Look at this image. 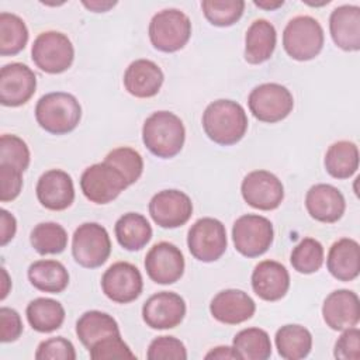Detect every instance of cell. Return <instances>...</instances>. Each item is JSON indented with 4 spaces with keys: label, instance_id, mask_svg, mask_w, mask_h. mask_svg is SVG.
Wrapping results in <instances>:
<instances>
[{
    "label": "cell",
    "instance_id": "1",
    "mask_svg": "<svg viewBox=\"0 0 360 360\" xmlns=\"http://www.w3.org/2000/svg\"><path fill=\"white\" fill-rule=\"evenodd\" d=\"M202 128L212 142L221 146L235 145L246 134L248 115L239 103L219 98L204 110Z\"/></svg>",
    "mask_w": 360,
    "mask_h": 360
},
{
    "label": "cell",
    "instance_id": "2",
    "mask_svg": "<svg viewBox=\"0 0 360 360\" xmlns=\"http://www.w3.org/2000/svg\"><path fill=\"white\" fill-rule=\"evenodd\" d=\"M142 141L152 155L160 159L174 158L186 141L184 124L174 112L156 111L143 122Z\"/></svg>",
    "mask_w": 360,
    "mask_h": 360
},
{
    "label": "cell",
    "instance_id": "3",
    "mask_svg": "<svg viewBox=\"0 0 360 360\" xmlns=\"http://www.w3.org/2000/svg\"><path fill=\"white\" fill-rule=\"evenodd\" d=\"M82 107L77 98L65 91L44 94L35 105L38 125L52 135L72 132L80 122Z\"/></svg>",
    "mask_w": 360,
    "mask_h": 360
},
{
    "label": "cell",
    "instance_id": "4",
    "mask_svg": "<svg viewBox=\"0 0 360 360\" xmlns=\"http://www.w3.org/2000/svg\"><path fill=\"white\" fill-rule=\"evenodd\" d=\"M325 42L323 28L311 15L291 18L283 31V48L295 60L305 62L316 58Z\"/></svg>",
    "mask_w": 360,
    "mask_h": 360
},
{
    "label": "cell",
    "instance_id": "5",
    "mask_svg": "<svg viewBox=\"0 0 360 360\" xmlns=\"http://www.w3.org/2000/svg\"><path fill=\"white\" fill-rule=\"evenodd\" d=\"M148 34L155 49L166 53L177 52L191 37V21L179 8H165L152 17Z\"/></svg>",
    "mask_w": 360,
    "mask_h": 360
},
{
    "label": "cell",
    "instance_id": "6",
    "mask_svg": "<svg viewBox=\"0 0 360 360\" xmlns=\"http://www.w3.org/2000/svg\"><path fill=\"white\" fill-rule=\"evenodd\" d=\"M31 58L37 68L49 75H59L68 70L75 59L72 41L59 31H44L32 44Z\"/></svg>",
    "mask_w": 360,
    "mask_h": 360
},
{
    "label": "cell",
    "instance_id": "7",
    "mask_svg": "<svg viewBox=\"0 0 360 360\" xmlns=\"http://www.w3.org/2000/svg\"><path fill=\"white\" fill-rule=\"evenodd\" d=\"M111 253V240L107 229L97 222H84L72 236V256L86 269H97L107 262Z\"/></svg>",
    "mask_w": 360,
    "mask_h": 360
},
{
    "label": "cell",
    "instance_id": "8",
    "mask_svg": "<svg viewBox=\"0 0 360 360\" xmlns=\"http://www.w3.org/2000/svg\"><path fill=\"white\" fill-rule=\"evenodd\" d=\"M274 239V229L270 219L257 214L239 217L232 226L235 249L245 257H259L269 250Z\"/></svg>",
    "mask_w": 360,
    "mask_h": 360
},
{
    "label": "cell",
    "instance_id": "9",
    "mask_svg": "<svg viewBox=\"0 0 360 360\" xmlns=\"http://www.w3.org/2000/svg\"><path fill=\"white\" fill-rule=\"evenodd\" d=\"M248 105L256 120L274 124L290 115L294 108V97L283 84L263 83L250 91Z\"/></svg>",
    "mask_w": 360,
    "mask_h": 360
},
{
    "label": "cell",
    "instance_id": "10",
    "mask_svg": "<svg viewBox=\"0 0 360 360\" xmlns=\"http://www.w3.org/2000/svg\"><path fill=\"white\" fill-rule=\"evenodd\" d=\"M187 246L191 256L200 262L211 263L218 260L228 246L225 225L211 217L197 219L188 229Z\"/></svg>",
    "mask_w": 360,
    "mask_h": 360
},
{
    "label": "cell",
    "instance_id": "11",
    "mask_svg": "<svg viewBox=\"0 0 360 360\" xmlns=\"http://www.w3.org/2000/svg\"><path fill=\"white\" fill-rule=\"evenodd\" d=\"M128 187L124 177L108 163H94L80 176L83 195L94 204H108Z\"/></svg>",
    "mask_w": 360,
    "mask_h": 360
},
{
    "label": "cell",
    "instance_id": "12",
    "mask_svg": "<svg viewBox=\"0 0 360 360\" xmlns=\"http://www.w3.org/2000/svg\"><path fill=\"white\" fill-rule=\"evenodd\" d=\"M240 193L248 205L260 211H271L281 204L284 186L271 172L253 170L243 177Z\"/></svg>",
    "mask_w": 360,
    "mask_h": 360
},
{
    "label": "cell",
    "instance_id": "13",
    "mask_svg": "<svg viewBox=\"0 0 360 360\" xmlns=\"http://www.w3.org/2000/svg\"><path fill=\"white\" fill-rule=\"evenodd\" d=\"M143 288L142 274L136 266L128 262L112 263L101 277L104 295L117 304L135 301Z\"/></svg>",
    "mask_w": 360,
    "mask_h": 360
},
{
    "label": "cell",
    "instance_id": "14",
    "mask_svg": "<svg viewBox=\"0 0 360 360\" xmlns=\"http://www.w3.org/2000/svg\"><path fill=\"white\" fill-rule=\"evenodd\" d=\"M193 214L191 198L180 190H162L149 201V215L156 225L166 229L183 226Z\"/></svg>",
    "mask_w": 360,
    "mask_h": 360
},
{
    "label": "cell",
    "instance_id": "15",
    "mask_svg": "<svg viewBox=\"0 0 360 360\" xmlns=\"http://www.w3.org/2000/svg\"><path fill=\"white\" fill-rule=\"evenodd\" d=\"M145 270L156 284H173L184 273V256L181 250L170 242L155 243L145 256Z\"/></svg>",
    "mask_w": 360,
    "mask_h": 360
},
{
    "label": "cell",
    "instance_id": "16",
    "mask_svg": "<svg viewBox=\"0 0 360 360\" xmlns=\"http://www.w3.org/2000/svg\"><path fill=\"white\" fill-rule=\"evenodd\" d=\"M186 315L183 297L173 291H160L150 295L142 305V319L152 329H173Z\"/></svg>",
    "mask_w": 360,
    "mask_h": 360
},
{
    "label": "cell",
    "instance_id": "17",
    "mask_svg": "<svg viewBox=\"0 0 360 360\" xmlns=\"http://www.w3.org/2000/svg\"><path fill=\"white\" fill-rule=\"evenodd\" d=\"M37 76L24 63H7L0 70V103L6 107H20L35 93Z\"/></svg>",
    "mask_w": 360,
    "mask_h": 360
},
{
    "label": "cell",
    "instance_id": "18",
    "mask_svg": "<svg viewBox=\"0 0 360 360\" xmlns=\"http://www.w3.org/2000/svg\"><path fill=\"white\" fill-rule=\"evenodd\" d=\"M35 193L41 205L46 210L63 211L75 200L73 180L65 170L51 169L38 179Z\"/></svg>",
    "mask_w": 360,
    "mask_h": 360
},
{
    "label": "cell",
    "instance_id": "19",
    "mask_svg": "<svg viewBox=\"0 0 360 360\" xmlns=\"http://www.w3.org/2000/svg\"><path fill=\"white\" fill-rule=\"evenodd\" d=\"M256 304L252 297L238 288L219 291L210 304V312L214 319L225 325H238L255 315Z\"/></svg>",
    "mask_w": 360,
    "mask_h": 360
},
{
    "label": "cell",
    "instance_id": "20",
    "mask_svg": "<svg viewBox=\"0 0 360 360\" xmlns=\"http://www.w3.org/2000/svg\"><path fill=\"white\" fill-rule=\"evenodd\" d=\"M322 318L333 330L357 326L360 321V301L352 290H335L322 304Z\"/></svg>",
    "mask_w": 360,
    "mask_h": 360
},
{
    "label": "cell",
    "instance_id": "21",
    "mask_svg": "<svg viewBox=\"0 0 360 360\" xmlns=\"http://www.w3.org/2000/svg\"><path fill=\"white\" fill-rule=\"evenodd\" d=\"M305 208L315 221L333 224L343 217L346 201L339 188L332 184L319 183L307 191Z\"/></svg>",
    "mask_w": 360,
    "mask_h": 360
},
{
    "label": "cell",
    "instance_id": "22",
    "mask_svg": "<svg viewBox=\"0 0 360 360\" xmlns=\"http://www.w3.org/2000/svg\"><path fill=\"white\" fill-rule=\"evenodd\" d=\"M252 288L264 301H278L290 288L288 270L276 260H263L253 269Z\"/></svg>",
    "mask_w": 360,
    "mask_h": 360
},
{
    "label": "cell",
    "instance_id": "23",
    "mask_svg": "<svg viewBox=\"0 0 360 360\" xmlns=\"http://www.w3.org/2000/svg\"><path fill=\"white\" fill-rule=\"evenodd\" d=\"M162 69L149 59H136L128 65L124 73L125 90L136 98H150L156 96L163 84Z\"/></svg>",
    "mask_w": 360,
    "mask_h": 360
},
{
    "label": "cell",
    "instance_id": "24",
    "mask_svg": "<svg viewBox=\"0 0 360 360\" xmlns=\"http://www.w3.org/2000/svg\"><path fill=\"white\" fill-rule=\"evenodd\" d=\"M329 32L336 46L347 52L360 49V7L343 4L329 17Z\"/></svg>",
    "mask_w": 360,
    "mask_h": 360
},
{
    "label": "cell",
    "instance_id": "25",
    "mask_svg": "<svg viewBox=\"0 0 360 360\" xmlns=\"http://www.w3.org/2000/svg\"><path fill=\"white\" fill-rule=\"evenodd\" d=\"M326 267L339 281H353L360 273V246L352 238H342L332 243L326 257Z\"/></svg>",
    "mask_w": 360,
    "mask_h": 360
},
{
    "label": "cell",
    "instance_id": "26",
    "mask_svg": "<svg viewBox=\"0 0 360 360\" xmlns=\"http://www.w3.org/2000/svg\"><path fill=\"white\" fill-rule=\"evenodd\" d=\"M277 32L274 25L264 20H255L245 35V60L250 65H260L269 60L276 49Z\"/></svg>",
    "mask_w": 360,
    "mask_h": 360
},
{
    "label": "cell",
    "instance_id": "27",
    "mask_svg": "<svg viewBox=\"0 0 360 360\" xmlns=\"http://www.w3.org/2000/svg\"><path fill=\"white\" fill-rule=\"evenodd\" d=\"M28 280L39 291L59 294L66 290L69 284V273L66 267L52 259L37 260L28 267Z\"/></svg>",
    "mask_w": 360,
    "mask_h": 360
},
{
    "label": "cell",
    "instance_id": "28",
    "mask_svg": "<svg viewBox=\"0 0 360 360\" xmlns=\"http://www.w3.org/2000/svg\"><path fill=\"white\" fill-rule=\"evenodd\" d=\"M76 335L82 345L89 350L98 340L121 335L117 321L107 312L91 309L86 311L76 322Z\"/></svg>",
    "mask_w": 360,
    "mask_h": 360
},
{
    "label": "cell",
    "instance_id": "29",
    "mask_svg": "<svg viewBox=\"0 0 360 360\" xmlns=\"http://www.w3.org/2000/svg\"><path fill=\"white\" fill-rule=\"evenodd\" d=\"M114 232L120 246L129 252L141 250L152 239L150 224L138 212H127L121 215L115 222Z\"/></svg>",
    "mask_w": 360,
    "mask_h": 360
},
{
    "label": "cell",
    "instance_id": "30",
    "mask_svg": "<svg viewBox=\"0 0 360 360\" xmlns=\"http://www.w3.org/2000/svg\"><path fill=\"white\" fill-rule=\"evenodd\" d=\"M27 321L39 333H51L59 329L65 321L63 305L52 298L38 297L27 305Z\"/></svg>",
    "mask_w": 360,
    "mask_h": 360
},
{
    "label": "cell",
    "instance_id": "31",
    "mask_svg": "<svg viewBox=\"0 0 360 360\" xmlns=\"http://www.w3.org/2000/svg\"><path fill=\"white\" fill-rule=\"evenodd\" d=\"M274 342L278 354L285 360H301L312 349L311 332L298 323H288L277 329Z\"/></svg>",
    "mask_w": 360,
    "mask_h": 360
},
{
    "label": "cell",
    "instance_id": "32",
    "mask_svg": "<svg viewBox=\"0 0 360 360\" xmlns=\"http://www.w3.org/2000/svg\"><path fill=\"white\" fill-rule=\"evenodd\" d=\"M326 172L339 180L352 177L359 169V148L352 141H338L332 143L323 159Z\"/></svg>",
    "mask_w": 360,
    "mask_h": 360
},
{
    "label": "cell",
    "instance_id": "33",
    "mask_svg": "<svg viewBox=\"0 0 360 360\" xmlns=\"http://www.w3.org/2000/svg\"><path fill=\"white\" fill-rule=\"evenodd\" d=\"M232 347L240 360H266L271 356V342L266 330L246 328L239 330L232 340Z\"/></svg>",
    "mask_w": 360,
    "mask_h": 360
},
{
    "label": "cell",
    "instance_id": "34",
    "mask_svg": "<svg viewBox=\"0 0 360 360\" xmlns=\"http://www.w3.org/2000/svg\"><path fill=\"white\" fill-rule=\"evenodd\" d=\"M28 42V28L21 17L13 13H0V55L14 56Z\"/></svg>",
    "mask_w": 360,
    "mask_h": 360
},
{
    "label": "cell",
    "instance_id": "35",
    "mask_svg": "<svg viewBox=\"0 0 360 360\" xmlns=\"http://www.w3.org/2000/svg\"><path fill=\"white\" fill-rule=\"evenodd\" d=\"M30 242L39 255H59L68 246V232L58 222H39L32 228Z\"/></svg>",
    "mask_w": 360,
    "mask_h": 360
},
{
    "label": "cell",
    "instance_id": "36",
    "mask_svg": "<svg viewBox=\"0 0 360 360\" xmlns=\"http://www.w3.org/2000/svg\"><path fill=\"white\" fill-rule=\"evenodd\" d=\"M323 255V246L319 240L314 238H304L294 246L290 262L295 271L301 274H312L321 269Z\"/></svg>",
    "mask_w": 360,
    "mask_h": 360
},
{
    "label": "cell",
    "instance_id": "37",
    "mask_svg": "<svg viewBox=\"0 0 360 360\" xmlns=\"http://www.w3.org/2000/svg\"><path fill=\"white\" fill-rule=\"evenodd\" d=\"M104 162L112 166L127 181L128 186L134 184L143 172V159L141 153L129 146H120L107 153Z\"/></svg>",
    "mask_w": 360,
    "mask_h": 360
},
{
    "label": "cell",
    "instance_id": "38",
    "mask_svg": "<svg viewBox=\"0 0 360 360\" xmlns=\"http://www.w3.org/2000/svg\"><path fill=\"white\" fill-rule=\"evenodd\" d=\"M204 17L215 27H231L243 14V0H204L201 3Z\"/></svg>",
    "mask_w": 360,
    "mask_h": 360
},
{
    "label": "cell",
    "instance_id": "39",
    "mask_svg": "<svg viewBox=\"0 0 360 360\" xmlns=\"http://www.w3.org/2000/svg\"><path fill=\"white\" fill-rule=\"evenodd\" d=\"M30 149L20 136L3 134L0 138V165H8L20 172H25L30 166Z\"/></svg>",
    "mask_w": 360,
    "mask_h": 360
},
{
    "label": "cell",
    "instance_id": "40",
    "mask_svg": "<svg viewBox=\"0 0 360 360\" xmlns=\"http://www.w3.org/2000/svg\"><path fill=\"white\" fill-rule=\"evenodd\" d=\"M93 360H112V359H136L135 353L121 339V335H112L94 343L89 349Z\"/></svg>",
    "mask_w": 360,
    "mask_h": 360
},
{
    "label": "cell",
    "instance_id": "41",
    "mask_svg": "<svg viewBox=\"0 0 360 360\" xmlns=\"http://www.w3.org/2000/svg\"><path fill=\"white\" fill-rule=\"evenodd\" d=\"M149 360H186L187 350L184 343L174 336H158L148 347Z\"/></svg>",
    "mask_w": 360,
    "mask_h": 360
},
{
    "label": "cell",
    "instance_id": "42",
    "mask_svg": "<svg viewBox=\"0 0 360 360\" xmlns=\"http://www.w3.org/2000/svg\"><path fill=\"white\" fill-rule=\"evenodd\" d=\"M37 360H75L76 350L73 343L63 338L56 336L42 340L35 352Z\"/></svg>",
    "mask_w": 360,
    "mask_h": 360
},
{
    "label": "cell",
    "instance_id": "43",
    "mask_svg": "<svg viewBox=\"0 0 360 360\" xmlns=\"http://www.w3.org/2000/svg\"><path fill=\"white\" fill-rule=\"evenodd\" d=\"M333 356L339 360H359L360 359V330L353 326L343 330L338 338L333 349Z\"/></svg>",
    "mask_w": 360,
    "mask_h": 360
},
{
    "label": "cell",
    "instance_id": "44",
    "mask_svg": "<svg viewBox=\"0 0 360 360\" xmlns=\"http://www.w3.org/2000/svg\"><path fill=\"white\" fill-rule=\"evenodd\" d=\"M0 201L8 202L15 200L22 188V172L8 166L0 165Z\"/></svg>",
    "mask_w": 360,
    "mask_h": 360
},
{
    "label": "cell",
    "instance_id": "45",
    "mask_svg": "<svg viewBox=\"0 0 360 360\" xmlns=\"http://www.w3.org/2000/svg\"><path fill=\"white\" fill-rule=\"evenodd\" d=\"M22 333V322L20 314L8 307L0 308V340L10 343L17 340Z\"/></svg>",
    "mask_w": 360,
    "mask_h": 360
},
{
    "label": "cell",
    "instance_id": "46",
    "mask_svg": "<svg viewBox=\"0 0 360 360\" xmlns=\"http://www.w3.org/2000/svg\"><path fill=\"white\" fill-rule=\"evenodd\" d=\"M17 221L7 210L0 211V245L6 246L15 235Z\"/></svg>",
    "mask_w": 360,
    "mask_h": 360
},
{
    "label": "cell",
    "instance_id": "47",
    "mask_svg": "<svg viewBox=\"0 0 360 360\" xmlns=\"http://www.w3.org/2000/svg\"><path fill=\"white\" fill-rule=\"evenodd\" d=\"M205 359H217V360H236L238 359V360H240L236 350L231 346H217L205 354Z\"/></svg>",
    "mask_w": 360,
    "mask_h": 360
},
{
    "label": "cell",
    "instance_id": "48",
    "mask_svg": "<svg viewBox=\"0 0 360 360\" xmlns=\"http://www.w3.org/2000/svg\"><path fill=\"white\" fill-rule=\"evenodd\" d=\"M82 4H83L87 10L93 11V13H105V11H108L110 8H112V7L117 4V1L90 0V1H82Z\"/></svg>",
    "mask_w": 360,
    "mask_h": 360
},
{
    "label": "cell",
    "instance_id": "49",
    "mask_svg": "<svg viewBox=\"0 0 360 360\" xmlns=\"http://www.w3.org/2000/svg\"><path fill=\"white\" fill-rule=\"evenodd\" d=\"M253 4L256 6V7H259V8H263V10H267V11H271V10H276V8H278V7H281L283 4H284V1L283 0H276V1H269V0H255L253 1Z\"/></svg>",
    "mask_w": 360,
    "mask_h": 360
},
{
    "label": "cell",
    "instance_id": "50",
    "mask_svg": "<svg viewBox=\"0 0 360 360\" xmlns=\"http://www.w3.org/2000/svg\"><path fill=\"white\" fill-rule=\"evenodd\" d=\"M1 277H3V284H1V295H0V298L4 300V298L7 297L8 290H10V285H11L10 277H8V274H7V271H6L4 267L1 269Z\"/></svg>",
    "mask_w": 360,
    "mask_h": 360
}]
</instances>
